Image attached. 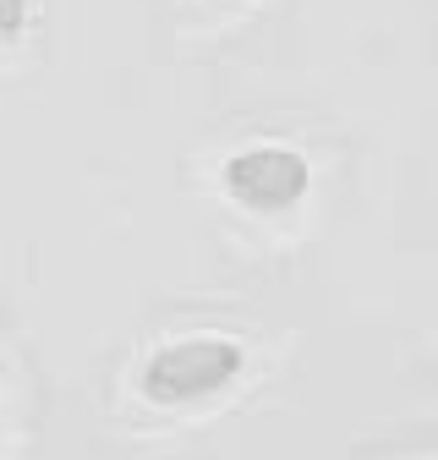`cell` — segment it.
<instances>
[{
    "label": "cell",
    "mask_w": 438,
    "mask_h": 460,
    "mask_svg": "<svg viewBox=\"0 0 438 460\" xmlns=\"http://www.w3.org/2000/svg\"><path fill=\"white\" fill-rule=\"evenodd\" d=\"M307 181H312L307 159L296 148H280V143L241 148L225 164V192L252 214H291L307 198Z\"/></svg>",
    "instance_id": "obj_2"
},
{
    "label": "cell",
    "mask_w": 438,
    "mask_h": 460,
    "mask_svg": "<svg viewBox=\"0 0 438 460\" xmlns=\"http://www.w3.org/2000/svg\"><path fill=\"white\" fill-rule=\"evenodd\" d=\"M236 373H241V345L197 334V340L159 345V351L143 362V394L153 406H187V400L219 394Z\"/></svg>",
    "instance_id": "obj_1"
},
{
    "label": "cell",
    "mask_w": 438,
    "mask_h": 460,
    "mask_svg": "<svg viewBox=\"0 0 438 460\" xmlns=\"http://www.w3.org/2000/svg\"><path fill=\"white\" fill-rule=\"evenodd\" d=\"M28 28V0H0V44Z\"/></svg>",
    "instance_id": "obj_3"
}]
</instances>
